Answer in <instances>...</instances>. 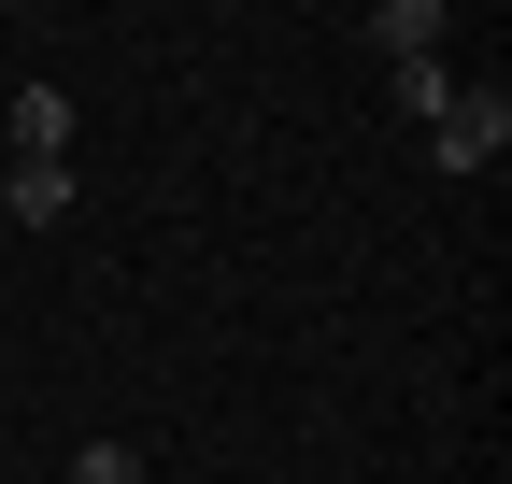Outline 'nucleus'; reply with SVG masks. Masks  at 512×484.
<instances>
[{"instance_id":"nucleus-1","label":"nucleus","mask_w":512,"mask_h":484,"mask_svg":"<svg viewBox=\"0 0 512 484\" xmlns=\"http://www.w3.org/2000/svg\"><path fill=\"white\" fill-rule=\"evenodd\" d=\"M498 143H512V100H498V86H441V114H427V157H441V171H484Z\"/></svg>"},{"instance_id":"nucleus-2","label":"nucleus","mask_w":512,"mask_h":484,"mask_svg":"<svg viewBox=\"0 0 512 484\" xmlns=\"http://www.w3.org/2000/svg\"><path fill=\"white\" fill-rule=\"evenodd\" d=\"M0 129H15V157H72V100H57V86H15Z\"/></svg>"},{"instance_id":"nucleus-3","label":"nucleus","mask_w":512,"mask_h":484,"mask_svg":"<svg viewBox=\"0 0 512 484\" xmlns=\"http://www.w3.org/2000/svg\"><path fill=\"white\" fill-rule=\"evenodd\" d=\"M370 43L399 57V72H413V57H441V0H384V15H370Z\"/></svg>"},{"instance_id":"nucleus-4","label":"nucleus","mask_w":512,"mask_h":484,"mask_svg":"<svg viewBox=\"0 0 512 484\" xmlns=\"http://www.w3.org/2000/svg\"><path fill=\"white\" fill-rule=\"evenodd\" d=\"M72 214V157H15V228H57Z\"/></svg>"},{"instance_id":"nucleus-5","label":"nucleus","mask_w":512,"mask_h":484,"mask_svg":"<svg viewBox=\"0 0 512 484\" xmlns=\"http://www.w3.org/2000/svg\"><path fill=\"white\" fill-rule=\"evenodd\" d=\"M72 484H143V456H128V442H86V456H72Z\"/></svg>"}]
</instances>
